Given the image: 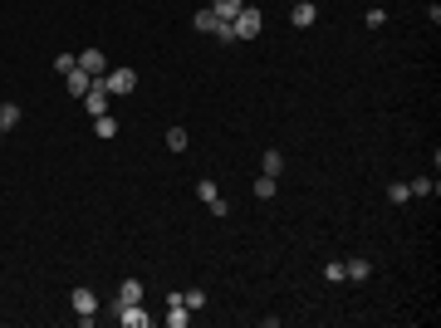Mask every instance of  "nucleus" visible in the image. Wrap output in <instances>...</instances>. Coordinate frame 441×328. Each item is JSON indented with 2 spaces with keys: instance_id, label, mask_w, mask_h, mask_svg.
Wrapping results in <instances>:
<instances>
[{
  "instance_id": "f257e3e1",
  "label": "nucleus",
  "mask_w": 441,
  "mask_h": 328,
  "mask_svg": "<svg viewBox=\"0 0 441 328\" xmlns=\"http://www.w3.org/2000/svg\"><path fill=\"white\" fill-rule=\"evenodd\" d=\"M99 89H104L108 99H123V94H132V89H137V69L118 64V69H108V74H99Z\"/></svg>"
},
{
  "instance_id": "f03ea898",
  "label": "nucleus",
  "mask_w": 441,
  "mask_h": 328,
  "mask_svg": "<svg viewBox=\"0 0 441 328\" xmlns=\"http://www.w3.org/2000/svg\"><path fill=\"white\" fill-rule=\"evenodd\" d=\"M69 304H74V314H79V324H94V319H99V294H94L89 284H79V289L69 294Z\"/></svg>"
},
{
  "instance_id": "7ed1b4c3",
  "label": "nucleus",
  "mask_w": 441,
  "mask_h": 328,
  "mask_svg": "<svg viewBox=\"0 0 441 328\" xmlns=\"http://www.w3.org/2000/svg\"><path fill=\"white\" fill-rule=\"evenodd\" d=\"M230 25H235V39H255V34H260V25H265V15H260L255 5H240V15H235Z\"/></svg>"
},
{
  "instance_id": "20e7f679",
  "label": "nucleus",
  "mask_w": 441,
  "mask_h": 328,
  "mask_svg": "<svg viewBox=\"0 0 441 328\" xmlns=\"http://www.w3.org/2000/svg\"><path fill=\"white\" fill-rule=\"evenodd\" d=\"M113 314H118L123 328H152V314H147L142 304H123V309H113Z\"/></svg>"
},
{
  "instance_id": "39448f33",
  "label": "nucleus",
  "mask_w": 441,
  "mask_h": 328,
  "mask_svg": "<svg viewBox=\"0 0 441 328\" xmlns=\"http://www.w3.org/2000/svg\"><path fill=\"white\" fill-rule=\"evenodd\" d=\"M79 69L99 79V74H108V54L104 49H79Z\"/></svg>"
},
{
  "instance_id": "423d86ee",
  "label": "nucleus",
  "mask_w": 441,
  "mask_h": 328,
  "mask_svg": "<svg viewBox=\"0 0 441 328\" xmlns=\"http://www.w3.org/2000/svg\"><path fill=\"white\" fill-rule=\"evenodd\" d=\"M343 279H353V284L373 279V260H368V255H353V260H343Z\"/></svg>"
},
{
  "instance_id": "0eeeda50",
  "label": "nucleus",
  "mask_w": 441,
  "mask_h": 328,
  "mask_svg": "<svg viewBox=\"0 0 441 328\" xmlns=\"http://www.w3.org/2000/svg\"><path fill=\"white\" fill-rule=\"evenodd\" d=\"M79 103H84V108L94 113V118H104V113H108V94H104V89H99V79H94V89H89V94H84V99H79Z\"/></svg>"
},
{
  "instance_id": "6e6552de",
  "label": "nucleus",
  "mask_w": 441,
  "mask_h": 328,
  "mask_svg": "<svg viewBox=\"0 0 441 328\" xmlns=\"http://www.w3.org/2000/svg\"><path fill=\"white\" fill-rule=\"evenodd\" d=\"M64 89H69V99H84V94L94 89V74H84V69H74V74H64Z\"/></svg>"
},
{
  "instance_id": "1a4fd4ad",
  "label": "nucleus",
  "mask_w": 441,
  "mask_h": 328,
  "mask_svg": "<svg viewBox=\"0 0 441 328\" xmlns=\"http://www.w3.org/2000/svg\"><path fill=\"white\" fill-rule=\"evenodd\" d=\"M123 304H142V279H123V284H118L113 309H123Z\"/></svg>"
},
{
  "instance_id": "9d476101",
  "label": "nucleus",
  "mask_w": 441,
  "mask_h": 328,
  "mask_svg": "<svg viewBox=\"0 0 441 328\" xmlns=\"http://www.w3.org/2000/svg\"><path fill=\"white\" fill-rule=\"evenodd\" d=\"M290 20H294V25H299V30H309V25H314V20H319V5H314V0H299V5H294V10H290Z\"/></svg>"
},
{
  "instance_id": "9b49d317",
  "label": "nucleus",
  "mask_w": 441,
  "mask_h": 328,
  "mask_svg": "<svg viewBox=\"0 0 441 328\" xmlns=\"http://www.w3.org/2000/svg\"><path fill=\"white\" fill-rule=\"evenodd\" d=\"M192 30H197V34H211V30H216V15H211V5H201V10L192 15Z\"/></svg>"
},
{
  "instance_id": "f8f14e48",
  "label": "nucleus",
  "mask_w": 441,
  "mask_h": 328,
  "mask_svg": "<svg viewBox=\"0 0 441 328\" xmlns=\"http://www.w3.org/2000/svg\"><path fill=\"white\" fill-rule=\"evenodd\" d=\"M240 5H245V0H211V15H216V20H235Z\"/></svg>"
},
{
  "instance_id": "ddd939ff",
  "label": "nucleus",
  "mask_w": 441,
  "mask_h": 328,
  "mask_svg": "<svg viewBox=\"0 0 441 328\" xmlns=\"http://www.w3.org/2000/svg\"><path fill=\"white\" fill-rule=\"evenodd\" d=\"M94 132H99L104 142H113V137H118V118H113V113H104V118H94Z\"/></svg>"
},
{
  "instance_id": "4468645a",
  "label": "nucleus",
  "mask_w": 441,
  "mask_h": 328,
  "mask_svg": "<svg viewBox=\"0 0 441 328\" xmlns=\"http://www.w3.org/2000/svg\"><path fill=\"white\" fill-rule=\"evenodd\" d=\"M260 172H265V177H280V172H285V157H280V152L270 147V152L260 157Z\"/></svg>"
},
{
  "instance_id": "2eb2a0df",
  "label": "nucleus",
  "mask_w": 441,
  "mask_h": 328,
  "mask_svg": "<svg viewBox=\"0 0 441 328\" xmlns=\"http://www.w3.org/2000/svg\"><path fill=\"white\" fill-rule=\"evenodd\" d=\"M20 118H25V113H20V103H0V127H5V132H10V127H20Z\"/></svg>"
},
{
  "instance_id": "dca6fc26",
  "label": "nucleus",
  "mask_w": 441,
  "mask_h": 328,
  "mask_svg": "<svg viewBox=\"0 0 441 328\" xmlns=\"http://www.w3.org/2000/svg\"><path fill=\"white\" fill-rule=\"evenodd\" d=\"M407 191H412V196H437V182H432V177H412Z\"/></svg>"
},
{
  "instance_id": "f3484780",
  "label": "nucleus",
  "mask_w": 441,
  "mask_h": 328,
  "mask_svg": "<svg viewBox=\"0 0 441 328\" xmlns=\"http://www.w3.org/2000/svg\"><path fill=\"white\" fill-rule=\"evenodd\" d=\"M187 142H192L187 127H167V147H172V152H187Z\"/></svg>"
},
{
  "instance_id": "a211bd4d",
  "label": "nucleus",
  "mask_w": 441,
  "mask_h": 328,
  "mask_svg": "<svg viewBox=\"0 0 441 328\" xmlns=\"http://www.w3.org/2000/svg\"><path fill=\"white\" fill-rule=\"evenodd\" d=\"M255 196H260V201H275V177L260 172V177H255Z\"/></svg>"
},
{
  "instance_id": "6ab92c4d",
  "label": "nucleus",
  "mask_w": 441,
  "mask_h": 328,
  "mask_svg": "<svg viewBox=\"0 0 441 328\" xmlns=\"http://www.w3.org/2000/svg\"><path fill=\"white\" fill-rule=\"evenodd\" d=\"M182 304L197 314V309H206V289H182Z\"/></svg>"
},
{
  "instance_id": "aec40b11",
  "label": "nucleus",
  "mask_w": 441,
  "mask_h": 328,
  "mask_svg": "<svg viewBox=\"0 0 441 328\" xmlns=\"http://www.w3.org/2000/svg\"><path fill=\"white\" fill-rule=\"evenodd\" d=\"M197 196H201V201L211 206V201H216V196H220V187H216V182H211V177H201V182H197Z\"/></svg>"
},
{
  "instance_id": "412c9836",
  "label": "nucleus",
  "mask_w": 441,
  "mask_h": 328,
  "mask_svg": "<svg viewBox=\"0 0 441 328\" xmlns=\"http://www.w3.org/2000/svg\"><path fill=\"white\" fill-rule=\"evenodd\" d=\"M211 34H216L220 44H235V25H230V20H216V30H211Z\"/></svg>"
},
{
  "instance_id": "4be33fe9",
  "label": "nucleus",
  "mask_w": 441,
  "mask_h": 328,
  "mask_svg": "<svg viewBox=\"0 0 441 328\" xmlns=\"http://www.w3.org/2000/svg\"><path fill=\"white\" fill-rule=\"evenodd\" d=\"M324 279H329V284H343V260H329V265H324Z\"/></svg>"
},
{
  "instance_id": "5701e85b",
  "label": "nucleus",
  "mask_w": 441,
  "mask_h": 328,
  "mask_svg": "<svg viewBox=\"0 0 441 328\" xmlns=\"http://www.w3.org/2000/svg\"><path fill=\"white\" fill-rule=\"evenodd\" d=\"M54 69H59V74H74V69H79V54H59Z\"/></svg>"
},
{
  "instance_id": "b1692460",
  "label": "nucleus",
  "mask_w": 441,
  "mask_h": 328,
  "mask_svg": "<svg viewBox=\"0 0 441 328\" xmlns=\"http://www.w3.org/2000/svg\"><path fill=\"white\" fill-rule=\"evenodd\" d=\"M387 196H392V206H402V201H412V191H407L402 182H392V187H387Z\"/></svg>"
},
{
  "instance_id": "393cba45",
  "label": "nucleus",
  "mask_w": 441,
  "mask_h": 328,
  "mask_svg": "<svg viewBox=\"0 0 441 328\" xmlns=\"http://www.w3.org/2000/svg\"><path fill=\"white\" fill-rule=\"evenodd\" d=\"M0 137H5V127H0Z\"/></svg>"
}]
</instances>
